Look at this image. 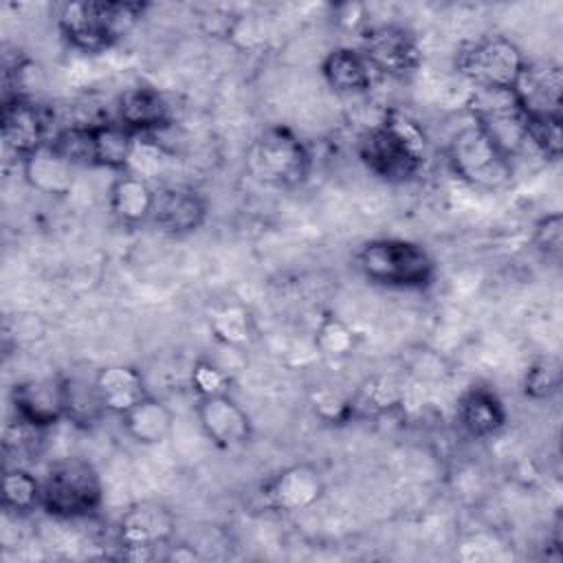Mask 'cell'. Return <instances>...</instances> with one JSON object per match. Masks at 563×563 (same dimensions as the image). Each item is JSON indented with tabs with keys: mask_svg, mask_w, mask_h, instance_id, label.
<instances>
[{
	"mask_svg": "<svg viewBox=\"0 0 563 563\" xmlns=\"http://www.w3.org/2000/svg\"><path fill=\"white\" fill-rule=\"evenodd\" d=\"M356 154L376 178L409 183L420 176L429 161V139L416 119L389 108L374 128L358 136Z\"/></svg>",
	"mask_w": 563,
	"mask_h": 563,
	"instance_id": "obj_1",
	"label": "cell"
},
{
	"mask_svg": "<svg viewBox=\"0 0 563 563\" xmlns=\"http://www.w3.org/2000/svg\"><path fill=\"white\" fill-rule=\"evenodd\" d=\"M145 9V2L77 0L59 4L55 22L73 48L95 55L125 37L143 18Z\"/></svg>",
	"mask_w": 563,
	"mask_h": 563,
	"instance_id": "obj_2",
	"label": "cell"
},
{
	"mask_svg": "<svg viewBox=\"0 0 563 563\" xmlns=\"http://www.w3.org/2000/svg\"><path fill=\"white\" fill-rule=\"evenodd\" d=\"M354 262L367 282L396 290H424L438 275L431 253L420 242L405 238L367 240Z\"/></svg>",
	"mask_w": 563,
	"mask_h": 563,
	"instance_id": "obj_3",
	"label": "cell"
},
{
	"mask_svg": "<svg viewBox=\"0 0 563 563\" xmlns=\"http://www.w3.org/2000/svg\"><path fill=\"white\" fill-rule=\"evenodd\" d=\"M310 152L306 143L286 125L264 128L246 147L244 167L257 183L292 189L310 174Z\"/></svg>",
	"mask_w": 563,
	"mask_h": 563,
	"instance_id": "obj_4",
	"label": "cell"
},
{
	"mask_svg": "<svg viewBox=\"0 0 563 563\" xmlns=\"http://www.w3.org/2000/svg\"><path fill=\"white\" fill-rule=\"evenodd\" d=\"M103 504L97 468L81 457L55 462L42 477V510L57 519H84Z\"/></svg>",
	"mask_w": 563,
	"mask_h": 563,
	"instance_id": "obj_5",
	"label": "cell"
},
{
	"mask_svg": "<svg viewBox=\"0 0 563 563\" xmlns=\"http://www.w3.org/2000/svg\"><path fill=\"white\" fill-rule=\"evenodd\" d=\"M451 172L471 187L495 191L512 180V158L506 156L473 121L457 128L446 143Z\"/></svg>",
	"mask_w": 563,
	"mask_h": 563,
	"instance_id": "obj_6",
	"label": "cell"
},
{
	"mask_svg": "<svg viewBox=\"0 0 563 563\" xmlns=\"http://www.w3.org/2000/svg\"><path fill=\"white\" fill-rule=\"evenodd\" d=\"M466 108L471 121L484 130V134L510 158H515L526 145V114L519 108L512 90L473 88Z\"/></svg>",
	"mask_w": 563,
	"mask_h": 563,
	"instance_id": "obj_7",
	"label": "cell"
},
{
	"mask_svg": "<svg viewBox=\"0 0 563 563\" xmlns=\"http://www.w3.org/2000/svg\"><path fill=\"white\" fill-rule=\"evenodd\" d=\"M523 66L526 57L521 48L504 35L484 37L457 55V70L473 88L512 90Z\"/></svg>",
	"mask_w": 563,
	"mask_h": 563,
	"instance_id": "obj_8",
	"label": "cell"
},
{
	"mask_svg": "<svg viewBox=\"0 0 563 563\" xmlns=\"http://www.w3.org/2000/svg\"><path fill=\"white\" fill-rule=\"evenodd\" d=\"M114 534L130 556H147L174 541L176 517L161 501H134L119 515Z\"/></svg>",
	"mask_w": 563,
	"mask_h": 563,
	"instance_id": "obj_9",
	"label": "cell"
},
{
	"mask_svg": "<svg viewBox=\"0 0 563 563\" xmlns=\"http://www.w3.org/2000/svg\"><path fill=\"white\" fill-rule=\"evenodd\" d=\"M363 57L374 73L405 79L411 77L422 64V48L418 37L400 24H376L363 33Z\"/></svg>",
	"mask_w": 563,
	"mask_h": 563,
	"instance_id": "obj_10",
	"label": "cell"
},
{
	"mask_svg": "<svg viewBox=\"0 0 563 563\" xmlns=\"http://www.w3.org/2000/svg\"><path fill=\"white\" fill-rule=\"evenodd\" d=\"M321 471L310 462H295L273 473L260 488L266 508L284 515L312 508L323 497Z\"/></svg>",
	"mask_w": 563,
	"mask_h": 563,
	"instance_id": "obj_11",
	"label": "cell"
},
{
	"mask_svg": "<svg viewBox=\"0 0 563 563\" xmlns=\"http://www.w3.org/2000/svg\"><path fill=\"white\" fill-rule=\"evenodd\" d=\"M0 134L4 150L20 158V163L51 141L44 110L26 95L4 97L0 108Z\"/></svg>",
	"mask_w": 563,
	"mask_h": 563,
	"instance_id": "obj_12",
	"label": "cell"
},
{
	"mask_svg": "<svg viewBox=\"0 0 563 563\" xmlns=\"http://www.w3.org/2000/svg\"><path fill=\"white\" fill-rule=\"evenodd\" d=\"M512 95L528 119H563V70L556 62H526Z\"/></svg>",
	"mask_w": 563,
	"mask_h": 563,
	"instance_id": "obj_13",
	"label": "cell"
},
{
	"mask_svg": "<svg viewBox=\"0 0 563 563\" xmlns=\"http://www.w3.org/2000/svg\"><path fill=\"white\" fill-rule=\"evenodd\" d=\"M196 418L207 440L222 451L240 449L253 438L251 416L231 394L198 398Z\"/></svg>",
	"mask_w": 563,
	"mask_h": 563,
	"instance_id": "obj_14",
	"label": "cell"
},
{
	"mask_svg": "<svg viewBox=\"0 0 563 563\" xmlns=\"http://www.w3.org/2000/svg\"><path fill=\"white\" fill-rule=\"evenodd\" d=\"M13 416L51 429L59 420H66V378L64 376H40L26 378L11 387Z\"/></svg>",
	"mask_w": 563,
	"mask_h": 563,
	"instance_id": "obj_15",
	"label": "cell"
},
{
	"mask_svg": "<svg viewBox=\"0 0 563 563\" xmlns=\"http://www.w3.org/2000/svg\"><path fill=\"white\" fill-rule=\"evenodd\" d=\"M207 220L205 196L189 185H163L156 189L150 222L165 235H189Z\"/></svg>",
	"mask_w": 563,
	"mask_h": 563,
	"instance_id": "obj_16",
	"label": "cell"
},
{
	"mask_svg": "<svg viewBox=\"0 0 563 563\" xmlns=\"http://www.w3.org/2000/svg\"><path fill=\"white\" fill-rule=\"evenodd\" d=\"M172 106L158 88L132 86L117 99V119L136 136H152L172 125Z\"/></svg>",
	"mask_w": 563,
	"mask_h": 563,
	"instance_id": "obj_17",
	"label": "cell"
},
{
	"mask_svg": "<svg viewBox=\"0 0 563 563\" xmlns=\"http://www.w3.org/2000/svg\"><path fill=\"white\" fill-rule=\"evenodd\" d=\"M95 391L106 413L123 416L139 400L150 396L141 369L134 365H106L95 378Z\"/></svg>",
	"mask_w": 563,
	"mask_h": 563,
	"instance_id": "obj_18",
	"label": "cell"
},
{
	"mask_svg": "<svg viewBox=\"0 0 563 563\" xmlns=\"http://www.w3.org/2000/svg\"><path fill=\"white\" fill-rule=\"evenodd\" d=\"M457 422L471 438L486 440L506 427L508 411L488 387H471L457 400Z\"/></svg>",
	"mask_w": 563,
	"mask_h": 563,
	"instance_id": "obj_19",
	"label": "cell"
},
{
	"mask_svg": "<svg viewBox=\"0 0 563 563\" xmlns=\"http://www.w3.org/2000/svg\"><path fill=\"white\" fill-rule=\"evenodd\" d=\"M75 169L77 167L66 161L51 143L22 161V176L26 185L51 198L70 194L75 185Z\"/></svg>",
	"mask_w": 563,
	"mask_h": 563,
	"instance_id": "obj_20",
	"label": "cell"
},
{
	"mask_svg": "<svg viewBox=\"0 0 563 563\" xmlns=\"http://www.w3.org/2000/svg\"><path fill=\"white\" fill-rule=\"evenodd\" d=\"M156 189L139 174H119L108 189L110 213L125 227H139L150 222L154 209Z\"/></svg>",
	"mask_w": 563,
	"mask_h": 563,
	"instance_id": "obj_21",
	"label": "cell"
},
{
	"mask_svg": "<svg viewBox=\"0 0 563 563\" xmlns=\"http://www.w3.org/2000/svg\"><path fill=\"white\" fill-rule=\"evenodd\" d=\"M321 77L339 95H363L374 84V70L356 48H334L321 62Z\"/></svg>",
	"mask_w": 563,
	"mask_h": 563,
	"instance_id": "obj_22",
	"label": "cell"
},
{
	"mask_svg": "<svg viewBox=\"0 0 563 563\" xmlns=\"http://www.w3.org/2000/svg\"><path fill=\"white\" fill-rule=\"evenodd\" d=\"M119 420L125 435L143 446L165 442L174 429L172 409L152 394L139 400L134 407H130L123 416H119Z\"/></svg>",
	"mask_w": 563,
	"mask_h": 563,
	"instance_id": "obj_23",
	"label": "cell"
},
{
	"mask_svg": "<svg viewBox=\"0 0 563 563\" xmlns=\"http://www.w3.org/2000/svg\"><path fill=\"white\" fill-rule=\"evenodd\" d=\"M139 136L123 128L119 121L90 123V141H92V167H103L112 172H128Z\"/></svg>",
	"mask_w": 563,
	"mask_h": 563,
	"instance_id": "obj_24",
	"label": "cell"
},
{
	"mask_svg": "<svg viewBox=\"0 0 563 563\" xmlns=\"http://www.w3.org/2000/svg\"><path fill=\"white\" fill-rule=\"evenodd\" d=\"M0 504L13 515H31L33 510H42V479L20 464L7 468L2 475Z\"/></svg>",
	"mask_w": 563,
	"mask_h": 563,
	"instance_id": "obj_25",
	"label": "cell"
},
{
	"mask_svg": "<svg viewBox=\"0 0 563 563\" xmlns=\"http://www.w3.org/2000/svg\"><path fill=\"white\" fill-rule=\"evenodd\" d=\"M209 328L216 341L231 350L244 347L251 339V317L242 306L235 303L213 310V314L209 317Z\"/></svg>",
	"mask_w": 563,
	"mask_h": 563,
	"instance_id": "obj_26",
	"label": "cell"
},
{
	"mask_svg": "<svg viewBox=\"0 0 563 563\" xmlns=\"http://www.w3.org/2000/svg\"><path fill=\"white\" fill-rule=\"evenodd\" d=\"M103 411L97 391H95V383L90 380H77V378H66V420L75 422V424H92Z\"/></svg>",
	"mask_w": 563,
	"mask_h": 563,
	"instance_id": "obj_27",
	"label": "cell"
},
{
	"mask_svg": "<svg viewBox=\"0 0 563 563\" xmlns=\"http://www.w3.org/2000/svg\"><path fill=\"white\" fill-rule=\"evenodd\" d=\"M48 429H42V427H35L18 416H13V420H9L4 424V431H2V449L7 455L11 457H31V455H37L40 453V446H42V440H44V433Z\"/></svg>",
	"mask_w": 563,
	"mask_h": 563,
	"instance_id": "obj_28",
	"label": "cell"
},
{
	"mask_svg": "<svg viewBox=\"0 0 563 563\" xmlns=\"http://www.w3.org/2000/svg\"><path fill=\"white\" fill-rule=\"evenodd\" d=\"M561 387V365L556 358L534 361L523 376V394L530 400H548Z\"/></svg>",
	"mask_w": 563,
	"mask_h": 563,
	"instance_id": "obj_29",
	"label": "cell"
},
{
	"mask_svg": "<svg viewBox=\"0 0 563 563\" xmlns=\"http://www.w3.org/2000/svg\"><path fill=\"white\" fill-rule=\"evenodd\" d=\"M189 385L198 398L231 394V374L211 358H198L191 367Z\"/></svg>",
	"mask_w": 563,
	"mask_h": 563,
	"instance_id": "obj_30",
	"label": "cell"
},
{
	"mask_svg": "<svg viewBox=\"0 0 563 563\" xmlns=\"http://www.w3.org/2000/svg\"><path fill=\"white\" fill-rule=\"evenodd\" d=\"M314 347L325 356H345L354 347V332L334 314H325L314 330Z\"/></svg>",
	"mask_w": 563,
	"mask_h": 563,
	"instance_id": "obj_31",
	"label": "cell"
},
{
	"mask_svg": "<svg viewBox=\"0 0 563 563\" xmlns=\"http://www.w3.org/2000/svg\"><path fill=\"white\" fill-rule=\"evenodd\" d=\"M46 332L44 321L40 319V314L35 312H13L4 317V325H2V341L4 347H24L31 345L35 341H40Z\"/></svg>",
	"mask_w": 563,
	"mask_h": 563,
	"instance_id": "obj_32",
	"label": "cell"
},
{
	"mask_svg": "<svg viewBox=\"0 0 563 563\" xmlns=\"http://www.w3.org/2000/svg\"><path fill=\"white\" fill-rule=\"evenodd\" d=\"M561 121L563 119H528L526 123L528 145H532L548 161L561 158V150H563Z\"/></svg>",
	"mask_w": 563,
	"mask_h": 563,
	"instance_id": "obj_33",
	"label": "cell"
},
{
	"mask_svg": "<svg viewBox=\"0 0 563 563\" xmlns=\"http://www.w3.org/2000/svg\"><path fill=\"white\" fill-rule=\"evenodd\" d=\"M532 244L543 257L554 260V262L561 260V253H563V216L559 211H550V213L541 216L534 222Z\"/></svg>",
	"mask_w": 563,
	"mask_h": 563,
	"instance_id": "obj_34",
	"label": "cell"
},
{
	"mask_svg": "<svg viewBox=\"0 0 563 563\" xmlns=\"http://www.w3.org/2000/svg\"><path fill=\"white\" fill-rule=\"evenodd\" d=\"M312 405H314L317 416H321L323 420H330V422L343 420V418H347V413H352V400H345L336 391H328V389L319 391L314 396Z\"/></svg>",
	"mask_w": 563,
	"mask_h": 563,
	"instance_id": "obj_35",
	"label": "cell"
}]
</instances>
